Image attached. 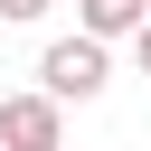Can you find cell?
Returning a JSON list of instances; mask_svg holds the SVG:
<instances>
[{
	"instance_id": "obj_1",
	"label": "cell",
	"mask_w": 151,
	"mask_h": 151,
	"mask_svg": "<svg viewBox=\"0 0 151 151\" xmlns=\"http://www.w3.org/2000/svg\"><path fill=\"white\" fill-rule=\"evenodd\" d=\"M104 76H113V66H104V38H85V28H76V38H57V47L38 57V85H47L57 104H94V94H104Z\"/></svg>"
},
{
	"instance_id": "obj_2",
	"label": "cell",
	"mask_w": 151,
	"mask_h": 151,
	"mask_svg": "<svg viewBox=\"0 0 151 151\" xmlns=\"http://www.w3.org/2000/svg\"><path fill=\"white\" fill-rule=\"evenodd\" d=\"M0 142L9 151H57L66 142V104L38 85V94H0Z\"/></svg>"
},
{
	"instance_id": "obj_3",
	"label": "cell",
	"mask_w": 151,
	"mask_h": 151,
	"mask_svg": "<svg viewBox=\"0 0 151 151\" xmlns=\"http://www.w3.org/2000/svg\"><path fill=\"white\" fill-rule=\"evenodd\" d=\"M76 19H85V38H142L151 0H76Z\"/></svg>"
},
{
	"instance_id": "obj_4",
	"label": "cell",
	"mask_w": 151,
	"mask_h": 151,
	"mask_svg": "<svg viewBox=\"0 0 151 151\" xmlns=\"http://www.w3.org/2000/svg\"><path fill=\"white\" fill-rule=\"evenodd\" d=\"M47 9H57V0H0V19H9V28H28V19H47Z\"/></svg>"
},
{
	"instance_id": "obj_5",
	"label": "cell",
	"mask_w": 151,
	"mask_h": 151,
	"mask_svg": "<svg viewBox=\"0 0 151 151\" xmlns=\"http://www.w3.org/2000/svg\"><path fill=\"white\" fill-rule=\"evenodd\" d=\"M132 57H142V76H151V19H142V38H132Z\"/></svg>"
},
{
	"instance_id": "obj_6",
	"label": "cell",
	"mask_w": 151,
	"mask_h": 151,
	"mask_svg": "<svg viewBox=\"0 0 151 151\" xmlns=\"http://www.w3.org/2000/svg\"><path fill=\"white\" fill-rule=\"evenodd\" d=\"M57 151H66V142H57Z\"/></svg>"
}]
</instances>
